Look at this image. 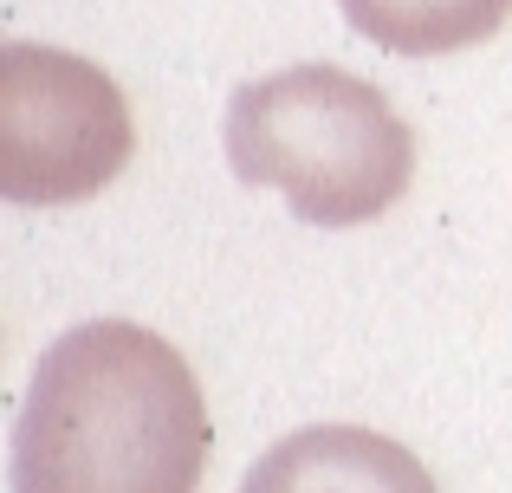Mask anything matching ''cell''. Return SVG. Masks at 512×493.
I'll use <instances>...</instances> for the list:
<instances>
[{
  "mask_svg": "<svg viewBox=\"0 0 512 493\" xmlns=\"http://www.w3.org/2000/svg\"><path fill=\"white\" fill-rule=\"evenodd\" d=\"M227 163L247 189L286 195L312 228H357L402 202L415 137L389 91L344 65H286L227 104Z\"/></svg>",
  "mask_w": 512,
  "mask_h": 493,
  "instance_id": "obj_2",
  "label": "cell"
},
{
  "mask_svg": "<svg viewBox=\"0 0 512 493\" xmlns=\"http://www.w3.org/2000/svg\"><path fill=\"white\" fill-rule=\"evenodd\" d=\"M350 33L402 59H435V52L480 46L506 26L512 0H338Z\"/></svg>",
  "mask_w": 512,
  "mask_h": 493,
  "instance_id": "obj_5",
  "label": "cell"
},
{
  "mask_svg": "<svg viewBox=\"0 0 512 493\" xmlns=\"http://www.w3.org/2000/svg\"><path fill=\"white\" fill-rule=\"evenodd\" d=\"M240 493H441L402 442L350 422H318L273 442L247 468Z\"/></svg>",
  "mask_w": 512,
  "mask_h": 493,
  "instance_id": "obj_4",
  "label": "cell"
},
{
  "mask_svg": "<svg viewBox=\"0 0 512 493\" xmlns=\"http://www.w3.org/2000/svg\"><path fill=\"white\" fill-rule=\"evenodd\" d=\"M208 403L163 331L91 318L46 344L13 416V493H195Z\"/></svg>",
  "mask_w": 512,
  "mask_h": 493,
  "instance_id": "obj_1",
  "label": "cell"
},
{
  "mask_svg": "<svg viewBox=\"0 0 512 493\" xmlns=\"http://www.w3.org/2000/svg\"><path fill=\"white\" fill-rule=\"evenodd\" d=\"M130 98L104 65L13 39L0 52V195L59 208L111 189L130 163Z\"/></svg>",
  "mask_w": 512,
  "mask_h": 493,
  "instance_id": "obj_3",
  "label": "cell"
}]
</instances>
